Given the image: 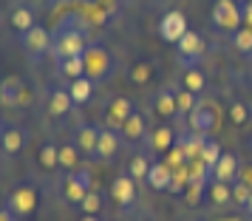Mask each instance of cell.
<instances>
[{
	"mask_svg": "<svg viewBox=\"0 0 252 221\" xmlns=\"http://www.w3.org/2000/svg\"><path fill=\"white\" fill-rule=\"evenodd\" d=\"M91 46V43H85V34H82L80 29H74V26H63L54 37V43H51V54L57 57V63L68 57H82L85 54V48Z\"/></svg>",
	"mask_w": 252,
	"mask_h": 221,
	"instance_id": "6da1fadb",
	"label": "cell"
},
{
	"mask_svg": "<svg viewBox=\"0 0 252 221\" xmlns=\"http://www.w3.org/2000/svg\"><path fill=\"white\" fill-rule=\"evenodd\" d=\"M187 119H190V130H193V133L210 139V133L218 128L221 108H218V102H213V99H198V105L187 114Z\"/></svg>",
	"mask_w": 252,
	"mask_h": 221,
	"instance_id": "7a4b0ae2",
	"label": "cell"
},
{
	"mask_svg": "<svg viewBox=\"0 0 252 221\" xmlns=\"http://www.w3.org/2000/svg\"><path fill=\"white\" fill-rule=\"evenodd\" d=\"M210 20H213V26H216L218 32H227V34H232L235 29L244 26L241 6L235 0H216V6H213V12H210Z\"/></svg>",
	"mask_w": 252,
	"mask_h": 221,
	"instance_id": "3957f363",
	"label": "cell"
},
{
	"mask_svg": "<svg viewBox=\"0 0 252 221\" xmlns=\"http://www.w3.org/2000/svg\"><path fill=\"white\" fill-rule=\"evenodd\" d=\"M82 60H85V77L94 80V82L105 80V77L114 71V57H111L102 46H94V43H91V46L85 48Z\"/></svg>",
	"mask_w": 252,
	"mask_h": 221,
	"instance_id": "277c9868",
	"label": "cell"
},
{
	"mask_svg": "<svg viewBox=\"0 0 252 221\" xmlns=\"http://www.w3.org/2000/svg\"><path fill=\"white\" fill-rule=\"evenodd\" d=\"M204 54H207L204 37L198 34V32H193V29L176 43V57L182 60V65H195V63H201Z\"/></svg>",
	"mask_w": 252,
	"mask_h": 221,
	"instance_id": "5b68a950",
	"label": "cell"
},
{
	"mask_svg": "<svg viewBox=\"0 0 252 221\" xmlns=\"http://www.w3.org/2000/svg\"><path fill=\"white\" fill-rule=\"evenodd\" d=\"M190 32V26H187V17H184V12H179V9H173V12H167L164 17L159 20V37L164 40V43H179L184 34Z\"/></svg>",
	"mask_w": 252,
	"mask_h": 221,
	"instance_id": "8992f818",
	"label": "cell"
},
{
	"mask_svg": "<svg viewBox=\"0 0 252 221\" xmlns=\"http://www.w3.org/2000/svg\"><path fill=\"white\" fill-rule=\"evenodd\" d=\"M6 207L12 210L17 219H26V216H32L37 207V190L32 185H20L12 190V196L6 201Z\"/></svg>",
	"mask_w": 252,
	"mask_h": 221,
	"instance_id": "52a82bcc",
	"label": "cell"
},
{
	"mask_svg": "<svg viewBox=\"0 0 252 221\" xmlns=\"http://www.w3.org/2000/svg\"><path fill=\"white\" fill-rule=\"evenodd\" d=\"M20 43H23L26 54L32 60H40L43 54H48L51 51V43H54V37L48 34L43 26H34L32 32H26V34H20Z\"/></svg>",
	"mask_w": 252,
	"mask_h": 221,
	"instance_id": "ba28073f",
	"label": "cell"
},
{
	"mask_svg": "<svg viewBox=\"0 0 252 221\" xmlns=\"http://www.w3.org/2000/svg\"><path fill=\"white\" fill-rule=\"evenodd\" d=\"M20 102H29V88L20 77H3L0 80V105L14 108Z\"/></svg>",
	"mask_w": 252,
	"mask_h": 221,
	"instance_id": "9c48e42d",
	"label": "cell"
},
{
	"mask_svg": "<svg viewBox=\"0 0 252 221\" xmlns=\"http://www.w3.org/2000/svg\"><path fill=\"white\" fill-rule=\"evenodd\" d=\"M136 108H133V102L127 99V96H114L111 99V105H108V114H105V125L111 130H122V125H125V119L133 114Z\"/></svg>",
	"mask_w": 252,
	"mask_h": 221,
	"instance_id": "30bf717a",
	"label": "cell"
},
{
	"mask_svg": "<svg viewBox=\"0 0 252 221\" xmlns=\"http://www.w3.org/2000/svg\"><path fill=\"white\" fill-rule=\"evenodd\" d=\"M238 176H241V162H238V156H235L232 151H224V153H221V159L216 162V167H213V179L232 185V182H238Z\"/></svg>",
	"mask_w": 252,
	"mask_h": 221,
	"instance_id": "8fae6325",
	"label": "cell"
},
{
	"mask_svg": "<svg viewBox=\"0 0 252 221\" xmlns=\"http://www.w3.org/2000/svg\"><path fill=\"white\" fill-rule=\"evenodd\" d=\"M111 196H114L116 204H122V207H127L133 198H136V179L130 173L125 176H116L114 185H111Z\"/></svg>",
	"mask_w": 252,
	"mask_h": 221,
	"instance_id": "7c38bea8",
	"label": "cell"
},
{
	"mask_svg": "<svg viewBox=\"0 0 252 221\" xmlns=\"http://www.w3.org/2000/svg\"><path fill=\"white\" fill-rule=\"evenodd\" d=\"M26 142H29V130L26 128H6L3 130V136H0V151L14 156V153H20L26 148Z\"/></svg>",
	"mask_w": 252,
	"mask_h": 221,
	"instance_id": "4fadbf2b",
	"label": "cell"
},
{
	"mask_svg": "<svg viewBox=\"0 0 252 221\" xmlns=\"http://www.w3.org/2000/svg\"><path fill=\"white\" fill-rule=\"evenodd\" d=\"M173 145H176V133H173V128H167V125H161V128H156V130L148 133V148L156 153V156L170 153Z\"/></svg>",
	"mask_w": 252,
	"mask_h": 221,
	"instance_id": "5bb4252c",
	"label": "cell"
},
{
	"mask_svg": "<svg viewBox=\"0 0 252 221\" xmlns=\"http://www.w3.org/2000/svg\"><path fill=\"white\" fill-rule=\"evenodd\" d=\"M96 142H99V128H94V125H80L74 133V145L80 148V153L96 156Z\"/></svg>",
	"mask_w": 252,
	"mask_h": 221,
	"instance_id": "9a60e30c",
	"label": "cell"
},
{
	"mask_svg": "<svg viewBox=\"0 0 252 221\" xmlns=\"http://www.w3.org/2000/svg\"><path fill=\"white\" fill-rule=\"evenodd\" d=\"M170 179H173V167L167 162H153L148 170V187H153V190H167L170 187Z\"/></svg>",
	"mask_w": 252,
	"mask_h": 221,
	"instance_id": "2e32d148",
	"label": "cell"
},
{
	"mask_svg": "<svg viewBox=\"0 0 252 221\" xmlns=\"http://www.w3.org/2000/svg\"><path fill=\"white\" fill-rule=\"evenodd\" d=\"M153 108H156V114H159V117H164V119L179 117V105H176V91H173V88H159L156 99H153Z\"/></svg>",
	"mask_w": 252,
	"mask_h": 221,
	"instance_id": "e0dca14e",
	"label": "cell"
},
{
	"mask_svg": "<svg viewBox=\"0 0 252 221\" xmlns=\"http://www.w3.org/2000/svg\"><path fill=\"white\" fill-rule=\"evenodd\" d=\"M156 77V63L153 60H139V63H133L130 65V71H127V80L133 82V85H150V80Z\"/></svg>",
	"mask_w": 252,
	"mask_h": 221,
	"instance_id": "ac0fdd59",
	"label": "cell"
},
{
	"mask_svg": "<svg viewBox=\"0 0 252 221\" xmlns=\"http://www.w3.org/2000/svg\"><path fill=\"white\" fill-rule=\"evenodd\" d=\"M9 23H12V29L17 32V34H26V32H32L34 29V12L29 9V6H17V9H12V14H9Z\"/></svg>",
	"mask_w": 252,
	"mask_h": 221,
	"instance_id": "d6986e66",
	"label": "cell"
},
{
	"mask_svg": "<svg viewBox=\"0 0 252 221\" xmlns=\"http://www.w3.org/2000/svg\"><path fill=\"white\" fill-rule=\"evenodd\" d=\"M182 88H187V91H193V94H201L207 88L204 71L198 68V65H184V71H182Z\"/></svg>",
	"mask_w": 252,
	"mask_h": 221,
	"instance_id": "ffe728a7",
	"label": "cell"
},
{
	"mask_svg": "<svg viewBox=\"0 0 252 221\" xmlns=\"http://www.w3.org/2000/svg\"><path fill=\"white\" fill-rule=\"evenodd\" d=\"M119 133H125L130 142L145 139V136H148V122H145V117H142L139 111H133V114L125 119V125H122V130H119Z\"/></svg>",
	"mask_w": 252,
	"mask_h": 221,
	"instance_id": "44dd1931",
	"label": "cell"
},
{
	"mask_svg": "<svg viewBox=\"0 0 252 221\" xmlns=\"http://www.w3.org/2000/svg\"><path fill=\"white\" fill-rule=\"evenodd\" d=\"M68 94H71V99H74V105L91 102V96H94V80H88V77H77V80H71Z\"/></svg>",
	"mask_w": 252,
	"mask_h": 221,
	"instance_id": "7402d4cb",
	"label": "cell"
},
{
	"mask_svg": "<svg viewBox=\"0 0 252 221\" xmlns=\"http://www.w3.org/2000/svg\"><path fill=\"white\" fill-rule=\"evenodd\" d=\"M71 105H74V99H71L68 88H65V91L57 88V91H51V96H48V114H51V117H65L71 111Z\"/></svg>",
	"mask_w": 252,
	"mask_h": 221,
	"instance_id": "603a6c76",
	"label": "cell"
},
{
	"mask_svg": "<svg viewBox=\"0 0 252 221\" xmlns=\"http://www.w3.org/2000/svg\"><path fill=\"white\" fill-rule=\"evenodd\" d=\"M119 151V139H116V130L105 128L99 130V142H96V159H111Z\"/></svg>",
	"mask_w": 252,
	"mask_h": 221,
	"instance_id": "cb8c5ba5",
	"label": "cell"
},
{
	"mask_svg": "<svg viewBox=\"0 0 252 221\" xmlns=\"http://www.w3.org/2000/svg\"><path fill=\"white\" fill-rule=\"evenodd\" d=\"M207 198L213 204H227V201H232V185L218 182V179H210L207 182Z\"/></svg>",
	"mask_w": 252,
	"mask_h": 221,
	"instance_id": "d4e9b609",
	"label": "cell"
},
{
	"mask_svg": "<svg viewBox=\"0 0 252 221\" xmlns=\"http://www.w3.org/2000/svg\"><path fill=\"white\" fill-rule=\"evenodd\" d=\"M80 148L74 145V142H65V145H60V167L63 170H68V173H74L77 167H80Z\"/></svg>",
	"mask_w": 252,
	"mask_h": 221,
	"instance_id": "484cf974",
	"label": "cell"
},
{
	"mask_svg": "<svg viewBox=\"0 0 252 221\" xmlns=\"http://www.w3.org/2000/svg\"><path fill=\"white\" fill-rule=\"evenodd\" d=\"M37 164L43 167V170H57L60 167V145L54 142H46L40 153H37Z\"/></svg>",
	"mask_w": 252,
	"mask_h": 221,
	"instance_id": "4316f807",
	"label": "cell"
},
{
	"mask_svg": "<svg viewBox=\"0 0 252 221\" xmlns=\"http://www.w3.org/2000/svg\"><path fill=\"white\" fill-rule=\"evenodd\" d=\"M229 37H232V48H235L238 54L252 57V29H250V26H241V29H235Z\"/></svg>",
	"mask_w": 252,
	"mask_h": 221,
	"instance_id": "83f0119b",
	"label": "cell"
},
{
	"mask_svg": "<svg viewBox=\"0 0 252 221\" xmlns=\"http://www.w3.org/2000/svg\"><path fill=\"white\" fill-rule=\"evenodd\" d=\"M193 185V179H190V167L187 164H182V167H173V179H170V193H176V196H184V190Z\"/></svg>",
	"mask_w": 252,
	"mask_h": 221,
	"instance_id": "f1b7e54d",
	"label": "cell"
},
{
	"mask_svg": "<svg viewBox=\"0 0 252 221\" xmlns=\"http://www.w3.org/2000/svg\"><path fill=\"white\" fill-rule=\"evenodd\" d=\"M60 65V74H65L68 80H77V77H85V60L82 57H68L57 63Z\"/></svg>",
	"mask_w": 252,
	"mask_h": 221,
	"instance_id": "f546056e",
	"label": "cell"
},
{
	"mask_svg": "<svg viewBox=\"0 0 252 221\" xmlns=\"http://www.w3.org/2000/svg\"><path fill=\"white\" fill-rule=\"evenodd\" d=\"M221 153H224V151H221V145H218L216 139H204V145H201V156H198V159H201V162L213 170V167H216V162L221 159Z\"/></svg>",
	"mask_w": 252,
	"mask_h": 221,
	"instance_id": "4dcf8cb0",
	"label": "cell"
},
{
	"mask_svg": "<svg viewBox=\"0 0 252 221\" xmlns=\"http://www.w3.org/2000/svg\"><path fill=\"white\" fill-rule=\"evenodd\" d=\"M63 193H65V201H71V204H77V207H80V201L85 198L88 190H85L74 176H68V179H65V187H63Z\"/></svg>",
	"mask_w": 252,
	"mask_h": 221,
	"instance_id": "1f68e13d",
	"label": "cell"
},
{
	"mask_svg": "<svg viewBox=\"0 0 252 221\" xmlns=\"http://www.w3.org/2000/svg\"><path fill=\"white\" fill-rule=\"evenodd\" d=\"M150 164H153V162H148V156H142V153H139V156H133V159H130V164H127V173L133 176L136 182H145V179H148Z\"/></svg>",
	"mask_w": 252,
	"mask_h": 221,
	"instance_id": "d6a6232c",
	"label": "cell"
},
{
	"mask_svg": "<svg viewBox=\"0 0 252 221\" xmlns=\"http://www.w3.org/2000/svg\"><path fill=\"white\" fill-rule=\"evenodd\" d=\"M80 210H82V216H96V213L102 210V198H99V193H96V190H88L85 198L80 201Z\"/></svg>",
	"mask_w": 252,
	"mask_h": 221,
	"instance_id": "836d02e7",
	"label": "cell"
},
{
	"mask_svg": "<svg viewBox=\"0 0 252 221\" xmlns=\"http://www.w3.org/2000/svg\"><path fill=\"white\" fill-rule=\"evenodd\" d=\"M176 105H179V114H190L195 105H198V94L182 88V91H176Z\"/></svg>",
	"mask_w": 252,
	"mask_h": 221,
	"instance_id": "e575fe53",
	"label": "cell"
},
{
	"mask_svg": "<svg viewBox=\"0 0 252 221\" xmlns=\"http://www.w3.org/2000/svg\"><path fill=\"white\" fill-rule=\"evenodd\" d=\"M247 119H250V108H247V105L244 102H232L229 105V122H232V125H247Z\"/></svg>",
	"mask_w": 252,
	"mask_h": 221,
	"instance_id": "d590c367",
	"label": "cell"
},
{
	"mask_svg": "<svg viewBox=\"0 0 252 221\" xmlns=\"http://www.w3.org/2000/svg\"><path fill=\"white\" fill-rule=\"evenodd\" d=\"M250 196H252V187L247 185V182H232V201H235V204H241V207H244V204H247V201H250Z\"/></svg>",
	"mask_w": 252,
	"mask_h": 221,
	"instance_id": "8d00e7d4",
	"label": "cell"
},
{
	"mask_svg": "<svg viewBox=\"0 0 252 221\" xmlns=\"http://www.w3.org/2000/svg\"><path fill=\"white\" fill-rule=\"evenodd\" d=\"M164 162L170 164V167H182V164H187V153H184V148H182V145H173Z\"/></svg>",
	"mask_w": 252,
	"mask_h": 221,
	"instance_id": "74e56055",
	"label": "cell"
},
{
	"mask_svg": "<svg viewBox=\"0 0 252 221\" xmlns=\"http://www.w3.org/2000/svg\"><path fill=\"white\" fill-rule=\"evenodd\" d=\"M71 176H74V179H77L82 187H85V190H94V173H91V167L80 164V167H77V170H74Z\"/></svg>",
	"mask_w": 252,
	"mask_h": 221,
	"instance_id": "f35d334b",
	"label": "cell"
},
{
	"mask_svg": "<svg viewBox=\"0 0 252 221\" xmlns=\"http://www.w3.org/2000/svg\"><path fill=\"white\" fill-rule=\"evenodd\" d=\"M204 193H207V185H195L193 182V185L184 190V198H187V204H198V198L204 196Z\"/></svg>",
	"mask_w": 252,
	"mask_h": 221,
	"instance_id": "ab89813d",
	"label": "cell"
},
{
	"mask_svg": "<svg viewBox=\"0 0 252 221\" xmlns=\"http://www.w3.org/2000/svg\"><path fill=\"white\" fill-rule=\"evenodd\" d=\"M241 17H244V26L252 29V0H247V3L241 6Z\"/></svg>",
	"mask_w": 252,
	"mask_h": 221,
	"instance_id": "60d3db41",
	"label": "cell"
},
{
	"mask_svg": "<svg viewBox=\"0 0 252 221\" xmlns=\"http://www.w3.org/2000/svg\"><path fill=\"white\" fill-rule=\"evenodd\" d=\"M0 221H17V216L9 207H0Z\"/></svg>",
	"mask_w": 252,
	"mask_h": 221,
	"instance_id": "b9f144b4",
	"label": "cell"
},
{
	"mask_svg": "<svg viewBox=\"0 0 252 221\" xmlns=\"http://www.w3.org/2000/svg\"><path fill=\"white\" fill-rule=\"evenodd\" d=\"M241 182H247V185L252 187V167H244V170H241Z\"/></svg>",
	"mask_w": 252,
	"mask_h": 221,
	"instance_id": "7bdbcfd3",
	"label": "cell"
},
{
	"mask_svg": "<svg viewBox=\"0 0 252 221\" xmlns=\"http://www.w3.org/2000/svg\"><path fill=\"white\" fill-rule=\"evenodd\" d=\"M244 210H247V216H252V196H250V201L244 204Z\"/></svg>",
	"mask_w": 252,
	"mask_h": 221,
	"instance_id": "ee69618b",
	"label": "cell"
},
{
	"mask_svg": "<svg viewBox=\"0 0 252 221\" xmlns=\"http://www.w3.org/2000/svg\"><path fill=\"white\" fill-rule=\"evenodd\" d=\"M80 221H99V219H96V216H82Z\"/></svg>",
	"mask_w": 252,
	"mask_h": 221,
	"instance_id": "f6af8a7d",
	"label": "cell"
},
{
	"mask_svg": "<svg viewBox=\"0 0 252 221\" xmlns=\"http://www.w3.org/2000/svg\"><path fill=\"white\" fill-rule=\"evenodd\" d=\"M3 130H6V125H3V119H0V136H3Z\"/></svg>",
	"mask_w": 252,
	"mask_h": 221,
	"instance_id": "bcb514c9",
	"label": "cell"
},
{
	"mask_svg": "<svg viewBox=\"0 0 252 221\" xmlns=\"http://www.w3.org/2000/svg\"><path fill=\"white\" fill-rule=\"evenodd\" d=\"M227 221H235V219H227Z\"/></svg>",
	"mask_w": 252,
	"mask_h": 221,
	"instance_id": "7dc6e473",
	"label": "cell"
},
{
	"mask_svg": "<svg viewBox=\"0 0 252 221\" xmlns=\"http://www.w3.org/2000/svg\"><path fill=\"white\" fill-rule=\"evenodd\" d=\"M250 63H252V57H250Z\"/></svg>",
	"mask_w": 252,
	"mask_h": 221,
	"instance_id": "c3c4849f",
	"label": "cell"
}]
</instances>
